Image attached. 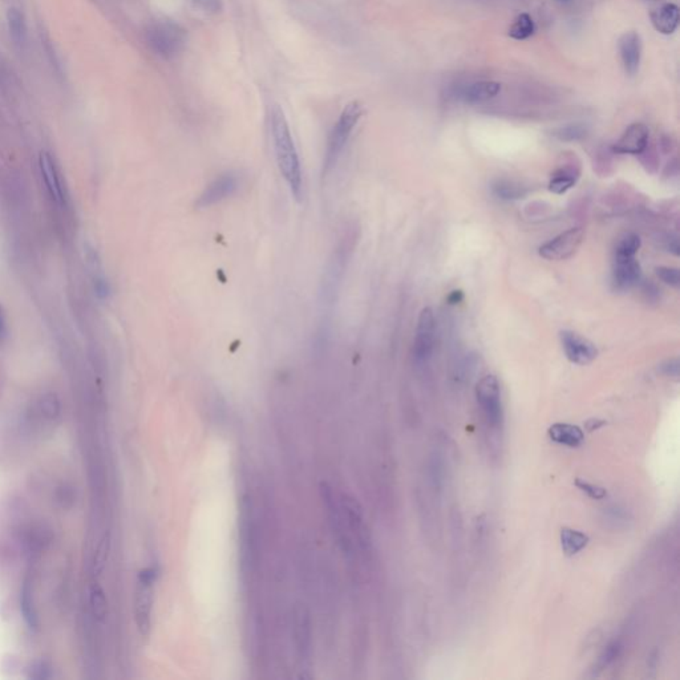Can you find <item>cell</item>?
Here are the masks:
<instances>
[{
    "instance_id": "obj_1",
    "label": "cell",
    "mask_w": 680,
    "mask_h": 680,
    "mask_svg": "<svg viewBox=\"0 0 680 680\" xmlns=\"http://www.w3.org/2000/svg\"><path fill=\"white\" fill-rule=\"evenodd\" d=\"M270 129L274 146L275 158L281 174L287 182L293 195L299 200L302 195V167L298 150L291 136L283 109L274 105L270 113Z\"/></svg>"
},
{
    "instance_id": "obj_2",
    "label": "cell",
    "mask_w": 680,
    "mask_h": 680,
    "mask_svg": "<svg viewBox=\"0 0 680 680\" xmlns=\"http://www.w3.org/2000/svg\"><path fill=\"white\" fill-rule=\"evenodd\" d=\"M361 116H363V107L358 101H352L347 104L345 109L342 110L339 119L335 122L333 129L328 134L327 148H326L324 161H323V177L327 176L338 164Z\"/></svg>"
},
{
    "instance_id": "obj_3",
    "label": "cell",
    "mask_w": 680,
    "mask_h": 680,
    "mask_svg": "<svg viewBox=\"0 0 680 680\" xmlns=\"http://www.w3.org/2000/svg\"><path fill=\"white\" fill-rule=\"evenodd\" d=\"M145 39L157 56L172 60L177 58L186 46V31L170 19H158L148 25Z\"/></svg>"
},
{
    "instance_id": "obj_4",
    "label": "cell",
    "mask_w": 680,
    "mask_h": 680,
    "mask_svg": "<svg viewBox=\"0 0 680 680\" xmlns=\"http://www.w3.org/2000/svg\"><path fill=\"white\" fill-rule=\"evenodd\" d=\"M476 397L487 424L492 428H499L503 423L501 388L496 376H484L476 387Z\"/></svg>"
},
{
    "instance_id": "obj_5",
    "label": "cell",
    "mask_w": 680,
    "mask_h": 680,
    "mask_svg": "<svg viewBox=\"0 0 680 680\" xmlns=\"http://www.w3.org/2000/svg\"><path fill=\"white\" fill-rule=\"evenodd\" d=\"M155 579V570L152 567L145 569L139 575V584L134 597V618L137 629L143 636H148V634L150 633Z\"/></svg>"
},
{
    "instance_id": "obj_6",
    "label": "cell",
    "mask_w": 680,
    "mask_h": 680,
    "mask_svg": "<svg viewBox=\"0 0 680 680\" xmlns=\"http://www.w3.org/2000/svg\"><path fill=\"white\" fill-rule=\"evenodd\" d=\"M585 238L581 227H574L539 248V255L549 261H565L573 257Z\"/></svg>"
},
{
    "instance_id": "obj_7",
    "label": "cell",
    "mask_w": 680,
    "mask_h": 680,
    "mask_svg": "<svg viewBox=\"0 0 680 680\" xmlns=\"http://www.w3.org/2000/svg\"><path fill=\"white\" fill-rule=\"evenodd\" d=\"M239 177L236 172H225L215 177L200 194L195 201V206L198 209L210 207L213 205L222 203L231 197L238 191Z\"/></svg>"
},
{
    "instance_id": "obj_8",
    "label": "cell",
    "mask_w": 680,
    "mask_h": 680,
    "mask_svg": "<svg viewBox=\"0 0 680 680\" xmlns=\"http://www.w3.org/2000/svg\"><path fill=\"white\" fill-rule=\"evenodd\" d=\"M435 315L432 309L427 307L420 312L413 342V357L418 363H425L430 358L435 346Z\"/></svg>"
},
{
    "instance_id": "obj_9",
    "label": "cell",
    "mask_w": 680,
    "mask_h": 680,
    "mask_svg": "<svg viewBox=\"0 0 680 680\" xmlns=\"http://www.w3.org/2000/svg\"><path fill=\"white\" fill-rule=\"evenodd\" d=\"M561 342L566 358L574 364L586 366L597 359L596 345L581 335L575 334L573 331H562Z\"/></svg>"
},
{
    "instance_id": "obj_10",
    "label": "cell",
    "mask_w": 680,
    "mask_h": 680,
    "mask_svg": "<svg viewBox=\"0 0 680 680\" xmlns=\"http://www.w3.org/2000/svg\"><path fill=\"white\" fill-rule=\"evenodd\" d=\"M294 641L303 665H310L312 653V629L309 610L298 605L294 610Z\"/></svg>"
},
{
    "instance_id": "obj_11",
    "label": "cell",
    "mask_w": 680,
    "mask_h": 680,
    "mask_svg": "<svg viewBox=\"0 0 680 680\" xmlns=\"http://www.w3.org/2000/svg\"><path fill=\"white\" fill-rule=\"evenodd\" d=\"M345 255L342 252L334 254V258L331 262L328 263L327 270L324 271V278L322 282V291H321V304L324 310H328L333 307L335 300V294L339 288V283L342 281V274L345 269Z\"/></svg>"
},
{
    "instance_id": "obj_12",
    "label": "cell",
    "mask_w": 680,
    "mask_h": 680,
    "mask_svg": "<svg viewBox=\"0 0 680 680\" xmlns=\"http://www.w3.org/2000/svg\"><path fill=\"white\" fill-rule=\"evenodd\" d=\"M648 143V128L645 124H633L622 134L614 150L621 155H641Z\"/></svg>"
},
{
    "instance_id": "obj_13",
    "label": "cell",
    "mask_w": 680,
    "mask_h": 680,
    "mask_svg": "<svg viewBox=\"0 0 680 680\" xmlns=\"http://www.w3.org/2000/svg\"><path fill=\"white\" fill-rule=\"evenodd\" d=\"M618 48H620V55H621L624 71L634 76L639 71V65H641V56H642L641 36L634 31L623 34L618 41Z\"/></svg>"
},
{
    "instance_id": "obj_14",
    "label": "cell",
    "mask_w": 680,
    "mask_h": 680,
    "mask_svg": "<svg viewBox=\"0 0 680 680\" xmlns=\"http://www.w3.org/2000/svg\"><path fill=\"white\" fill-rule=\"evenodd\" d=\"M642 276V269L639 262L631 257V258H617L615 257V264H614V271L612 278L615 286L621 290H627L635 286Z\"/></svg>"
},
{
    "instance_id": "obj_15",
    "label": "cell",
    "mask_w": 680,
    "mask_h": 680,
    "mask_svg": "<svg viewBox=\"0 0 680 680\" xmlns=\"http://www.w3.org/2000/svg\"><path fill=\"white\" fill-rule=\"evenodd\" d=\"M501 92V84L497 82H476L469 84L460 92V98L468 104H477L494 98Z\"/></svg>"
},
{
    "instance_id": "obj_16",
    "label": "cell",
    "mask_w": 680,
    "mask_h": 680,
    "mask_svg": "<svg viewBox=\"0 0 680 680\" xmlns=\"http://www.w3.org/2000/svg\"><path fill=\"white\" fill-rule=\"evenodd\" d=\"M550 440L563 447L577 448L585 442V433L579 427L567 423H556L548 430Z\"/></svg>"
},
{
    "instance_id": "obj_17",
    "label": "cell",
    "mask_w": 680,
    "mask_h": 680,
    "mask_svg": "<svg viewBox=\"0 0 680 680\" xmlns=\"http://www.w3.org/2000/svg\"><path fill=\"white\" fill-rule=\"evenodd\" d=\"M679 7L676 4H663L651 13V22L654 28L662 35H672L679 25Z\"/></svg>"
},
{
    "instance_id": "obj_18",
    "label": "cell",
    "mask_w": 680,
    "mask_h": 680,
    "mask_svg": "<svg viewBox=\"0 0 680 680\" xmlns=\"http://www.w3.org/2000/svg\"><path fill=\"white\" fill-rule=\"evenodd\" d=\"M579 179V167L573 164L560 167L550 179L549 189L556 194H563L572 189L577 179Z\"/></svg>"
},
{
    "instance_id": "obj_19",
    "label": "cell",
    "mask_w": 680,
    "mask_h": 680,
    "mask_svg": "<svg viewBox=\"0 0 680 680\" xmlns=\"http://www.w3.org/2000/svg\"><path fill=\"white\" fill-rule=\"evenodd\" d=\"M561 546L563 553L569 557L578 554L581 550L585 549L589 544V536L574 530L570 527H563L561 530Z\"/></svg>"
},
{
    "instance_id": "obj_20",
    "label": "cell",
    "mask_w": 680,
    "mask_h": 680,
    "mask_svg": "<svg viewBox=\"0 0 680 680\" xmlns=\"http://www.w3.org/2000/svg\"><path fill=\"white\" fill-rule=\"evenodd\" d=\"M534 31H536V23L532 19V16L527 15V13H521L515 18V20L512 24V27L509 28L508 34L515 40H525L527 37L533 35Z\"/></svg>"
},
{
    "instance_id": "obj_21",
    "label": "cell",
    "mask_w": 680,
    "mask_h": 680,
    "mask_svg": "<svg viewBox=\"0 0 680 680\" xmlns=\"http://www.w3.org/2000/svg\"><path fill=\"white\" fill-rule=\"evenodd\" d=\"M493 193L501 200H518L525 195L526 191L524 186L515 182L500 179L496 184H493Z\"/></svg>"
},
{
    "instance_id": "obj_22",
    "label": "cell",
    "mask_w": 680,
    "mask_h": 680,
    "mask_svg": "<svg viewBox=\"0 0 680 680\" xmlns=\"http://www.w3.org/2000/svg\"><path fill=\"white\" fill-rule=\"evenodd\" d=\"M7 18H8L10 34H11L13 41L16 44H22L25 40V36H27V25H25L23 13L19 11L18 8H11L8 11Z\"/></svg>"
},
{
    "instance_id": "obj_23",
    "label": "cell",
    "mask_w": 680,
    "mask_h": 680,
    "mask_svg": "<svg viewBox=\"0 0 680 680\" xmlns=\"http://www.w3.org/2000/svg\"><path fill=\"white\" fill-rule=\"evenodd\" d=\"M639 249H641V238L634 233H627L618 240L615 248V257L631 258L635 257V254L639 251Z\"/></svg>"
},
{
    "instance_id": "obj_24",
    "label": "cell",
    "mask_w": 680,
    "mask_h": 680,
    "mask_svg": "<svg viewBox=\"0 0 680 680\" xmlns=\"http://www.w3.org/2000/svg\"><path fill=\"white\" fill-rule=\"evenodd\" d=\"M40 167H41V170H43V174H44V179H46V184H47L48 189L51 191V194L55 197V200H60V197H61L60 184L59 181H58V177H56V172H55V167L52 165V161H51L49 155H41V157H40Z\"/></svg>"
},
{
    "instance_id": "obj_25",
    "label": "cell",
    "mask_w": 680,
    "mask_h": 680,
    "mask_svg": "<svg viewBox=\"0 0 680 680\" xmlns=\"http://www.w3.org/2000/svg\"><path fill=\"white\" fill-rule=\"evenodd\" d=\"M587 127L585 124H579V122H574V124H567L565 127H561L558 128L557 131H554V136L560 140V141H566V143H572V141H579L582 139H585L587 136Z\"/></svg>"
},
{
    "instance_id": "obj_26",
    "label": "cell",
    "mask_w": 680,
    "mask_h": 680,
    "mask_svg": "<svg viewBox=\"0 0 680 680\" xmlns=\"http://www.w3.org/2000/svg\"><path fill=\"white\" fill-rule=\"evenodd\" d=\"M621 651L622 645L620 641H614V642H611V643H610V645L608 646L605 650H603L602 655L599 657V660H598L597 663V669H599V671H602V669L609 667L610 665H612V663H614V662L618 659L620 654H621Z\"/></svg>"
},
{
    "instance_id": "obj_27",
    "label": "cell",
    "mask_w": 680,
    "mask_h": 680,
    "mask_svg": "<svg viewBox=\"0 0 680 680\" xmlns=\"http://www.w3.org/2000/svg\"><path fill=\"white\" fill-rule=\"evenodd\" d=\"M91 605L95 617L98 620H104L107 615V599L104 597V593L101 589L94 587L91 593Z\"/></svg>"
},
{
    "instance_id": "obj_28",
    "label": "cell",
    "mask_w": 680,
    "mask_h": 680,
    "mask_svg": "<svg viewBox=\"0 0 680 680\" xmlns=\"http://www.w3.org/2000/svg\"><path fill=\"white\" fill-rule=\"evenodd\" d=\"M575 487L581 492H584L593 500H603L608 496V490L605 488L596 485V484H591V482L585 481V480H581V478L575 480Z\"/></svg>"
},
{
    "instance_id": "obj_29",
    "label": "cell",
    "mask_w": 680,
    "mask_h": 680,
    "mask_svg": "<svg viewBox=\"0 0 680 680\" xmlns=\"http://www.w3.org/2000/svg\"><path fill=\"white\" fill-rule=\"evenodd\" d=\"M191 6L206 15H217L222 11V0H188Z\"/></svg>"
},
{
    "instance_id": "obj_30",
    "label": "cell",
    "mask_w": 680,
    "mask_h": 680,
    "mask_svg": "<svg viewBox=\"0 0 680 680\" xmlns=\"http://www.w3.org/2000/svg\"><path fill=\"white\" fill-rule=\"evenodd\" d=\"M657 274L665 283L669 286L679 287L680 275L679 270L675 267H657Z\"/></svg>"
},
{
    "instance_id": "obj_31",
    "label": "cell",
    "mask_w": 680,
    "mask_h": 680,
    "mask_svg": "<svg viewBox=\"0 0 680 680\" xmlns=\"http://www.w3.org/2000/svg\"><path fill=\"white\" fill-rule=\"evenodd\" d=\"M108 551H109V537H104V539L101 541V544L98 545L97 554H96L95 566L97 573H100L104 569V565L107 562Z\"/></svg>"
},
{
    "instance_id": "obj_32",
    "label": "cell",
    "mask_w": 680,
    "mask_h": 680,
    "mask_svg": "<svg viewBox=\"0 0 680 680\" xmlns=\"http://www.w3.org/2000/svg\"><path fill=\"white\" fill-rule=\"evenodd\" d=\"M662 372L666 375V376H669V378H678L679 376V360L678 359H669L667 361H665L660 367Z\"/></svg>"
},
{
    "instance_id": "obj_33",
    "label": "cell",
    "mask_w": 680,
    "mask_h": 680,
    "mask_svg": "<svg viewBox=\"0 0 680 680\" xmlns=\"http://www.w3.org/2000/svg\"><path fill=\"white\" fill-rule=\"evenodd\" d=\"M463 299H464V295H463V293H461V291H452V293H451V295L448 297V302H449L451 304H457V303H460Z\"/></svg>"
}]
</instances>
